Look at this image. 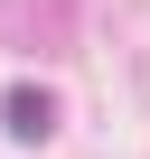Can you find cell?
Here are the masks:
<instances>
[{
  "instance_id": "6da1fadb",
  "label": "cell",
  "mask_w": 150,
  "mask_h": 159,
  "mask_svg": "<svg viewBox=\"0 0 150 159\" xmlns=\"http://www.w3.org/2000/svg\"><path fill=\"white\" fill-rule=\"evenodd\" d=\"M0 131L38 150V140L56 131V94H47V84H10V94H0Z\"/></svg>"
}]
</instances>
